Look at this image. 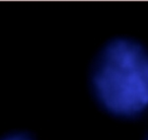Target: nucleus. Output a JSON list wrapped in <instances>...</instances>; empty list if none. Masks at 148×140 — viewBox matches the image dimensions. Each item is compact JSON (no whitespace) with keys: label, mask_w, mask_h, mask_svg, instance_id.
Here are the masks:
<instances>
[{"label":"nucleus","mask_w":148,"mask_h":140,"mask_svg":"<svg viewBox=\"0 0 148 140\" xmlns=\"http://www.w3.org/2000/svg\"><path fill=\"white\" fill-rule=\"evenodd\" d=\"M90 87L110 114L131 118L148 110V50L136 40L116 38L95 57Z\"/></svg>","instance_id":"nucleus-1"},{"label":"nucleus","mask_w":148,"mask_h":140,"mask_svg":"<svg viewBox=\"0 0 148 140\" xmlns=\"http://www.w3.org/2000/svg\"><path fill=\"white\" fill-rule=\"evenodd\" d=\"M0 140H34L29 135L25 133H11L0 138Z\"/></svg>","instance_id":"nucleus-2"},{"label":"nucleus","mask_w":148,"mask_h":140,"mask_svg":"<svg viewBox=\"0 0 148 140\" xmlns=\"http://www.w3.org/2000/svg\"><path fill=\"white\" fill-rule=\"evenodd\" d=\"M145 140H148V136H147V137H146V139Z\"/></svg>","instance_id":"nucleus-3"}]
</instances>
